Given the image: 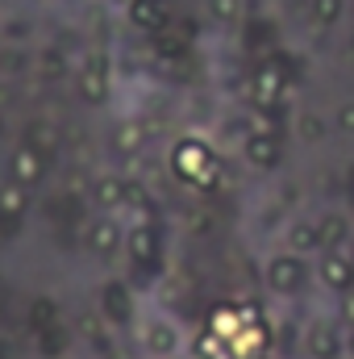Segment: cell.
Here are the masks:
<instances>
[{
  "label": "cell",
  "instance_id": "1",
  "mask_svg": "<svg viewBox=\"0 0 354 359\" xmlns=\"http://www.w3.org/2000/svg\"><path fill=\"white\" fill-rule=\"evenodd\" d=\"M171 168H176L179 180H187V184H196V188H208L213 184V172H217V163H213V151L200 142V138H183L176 151H171Z\"/></svg>",
  "mask_w": 354,
  "mask_h": 359
},
{
  "label": "cell",
  "instance_id": "2",
  "mask_svg": "<svg viewBox=\"0 0 354 359\" xmlns=\"http://www.w3.org/2000/svg\"><path fill=\"white\" fill-rule=\"evenodd\" d=\"M267 288L271 292H279V297H296L304 284H309V264L300 259V255H292V251H283V255H275L271 264H267Z\"/></svg>",
  "mask_w": 354,
  "mask_h": 359
},
{
  "label": "cell",
  "instance_id": "3",
  "mask_svg": "<svg viewBox=\"0 0 354 359\" xmlns=\"http://www.w3.org/2000/svg\"><path fill=\"white\" fill-rule=\"evenodd\" d=\"M304 351H309V359H342L346 343H342L334 322H313L304 334Z\"/></svg>",
  "mask_w": 354,
  "mask_h": 359
},
{
  "label": "cell",
  "instance_id": "4",
  "mask_svg": "<svg viewBox=\"0 0 354 359\" xmlns=\"http://www.w3.org/2000/svg\"><path fill=\"white\" fill-rule=\"evenodd\" d=\"M46 163H50V155H38V151H29V147H17L13 159H8L13 184H21V188L42 184V180H46Z\"/></svg>",
  "mask_w": 354,
  "mask_h": 359
},
{
  "label": "cell",
  "instance_id": "5",
  "mask_svg": "<svg viewBox=\"0 0 354 359\" xmlns=\"http://www.w3.org/2000/svg\"><path fill=\"white\" fill-rule=\"evenodd\" d=\"M317 276H321V284L330 288V292H354V268L351 259L342 255V251H330V255H321V268H317Z\"/></svg>",
  "mask_w": 354,
  "mask_h": 359
},
{
  "label": "cell",
  "instance_id": "6",
  "mask_svg": "<svg viewBox=\"0 0 354 359\" xmlns=\"http://www.w3.org/2000/svg\"><path fill=\"white\" fill-rule=\"evenodd\" d=\"M100 313H104L113 326H125V322L134 318V292H129L121 280L104 284V292H100Z\"/></svg>",
  "mask_w": 354,
  "mask_h": 359
},
{
  "label": "cell",
  "instance_id": "7",
  "mask_svg": "<svg viewBox=\"0 0 354 359\" xmlns=\"http://www.w3.org/2000/svg\"><path fill=\"white\" fill-rule=\"evenodd\" d=\"M129 25L142 34H163L167 29V8L163 0H129Z\"/></svg>",
  "mask_w": 354,
  "mask_h": 359
},
{
  "label": "cell",
  "instance_id": "8",
  "mask_svg": "<svg viewBox=\"0 0 354 359\" xmlns=\"http://www.w3.org/2000/svg\"><path fill=\"white\" fill-rule=\"evenodd\" d=\"M242 155H246V163H250V168L271 172V168L279 163V142H275V134L259 130V134H250V138L242 142Z\"/></svg>",
  "mask_w": 354,
  "mask_h": 359
},
{
  "label": "cell",
  "instance_id": "9",
  "mask_svg": "<svg viewBox=\"0 0 354 359\" xmlns=\"http://www.w3.org/2000/svg\"><path fill=\"white\" fill-rule=\"evenodd\" d=\"M80 92H84V100H92V104H100L108 96V63H104V55H92L88 63H84Z\"/></svg>",
  "mask_w": 354,
  "mask_h": 359
},
{
  "label": "cell",
  "instance_id": "10",
  "mask_svg": "<svg viewBox=\"0 0 354 359\" xmlns=\"http://www.w3.org/2000/svg\"><path fill=\"white\" fill-rule=\"evenodd\" d=\"M125 251H129V259L138 268H155V259H159V234L150 226H138V230L125 234Z\"/></svg>",
  "mask_w": 354,
  "mask_h": 359
},
{
  "label": "cell",
  "instance_id": "11",
  "mask_svg": "<svg viewBox=\"0 0 354 359\" xmlns=\"http://www.w3.org/2000/svg\"><path fill=\"white\" fill-rule=\"evenodd\" d=\"M317 234H321V251H338V247H351V222L346 213H321L317 217Z\"/></svg>",
  "mask_w": 354,
  "mask_h": 359
},
{
  "label": "cell",
  "instance_id": "12",
  "mask_svg": "<svg viewBox=\"0 0 354 359\" xmlns=\"http://www.w3.org/2000/svg\"><path fill=\"white\" fill-rule=\"evenodd\" d=\"M88 247L96 255H113L121 247V226L113 217H92L88 222Z\"/></svg>",
  "mask_w": 354,
  "mask_h": 359
},
{
  "label": "cell",
  "instance_id": "13",
  "mask_svg": "<svg viewBox=\"0 0 354 359\" xmlns=\"http://www.w3.org/2000/svg\"><path fill=\"white\" fill-rule=\"evenodd\" d=\"M146 347H150V355L167 359L179 351V330L171 326V322H150L146 326Z\"/></svg>",
  "mask_w": 354,
  "mask_h": 359
},
{
  "label": "cell",
  "instance_id": "14",
  "mask_svg": "<svg viewBox=\"0 0 354 359\" xmlns=\"http://www.w3.org/2000/svg\"><path fill=\"white\" fill-rule=\"evenodd\" d=\"M92 201L100 209H121L125 205V180L121 176H96L92 180Z\"/></svg>",
  "mask_w": 354,
  "mask_h": 359
},
{
  "label": "cell",
  "instance_id": "15",
  "mask_svg": "<svg viewBox=\"0 0 354 359\" xmlns=\"http://www.w3.org/2000/svg\"><path fill=\"white\" fill-rule=\"evenodd\" d=\"M21 147H29V151H38V155H50V151L59 147V130H55L50 121H29L25 134H21Z\"/></svg>",
  "mask_w": 354,
  "mask_h": 359
},
{
  "label": "cell",
  "instance_id": "16",
  "mask_svg": "<svg viewBox=\"0 0 354 359\" xmlns=\"http://www.w3.org/2000/svg\"><path fill=\"white\" fill-rule=\"evenodd\" d=\"M288 251L292 255H309V251H321V234H317V222H292L288 230Z\"/></svg>",
  "mask_w": 354,
  "mask_h": 359
},
{
  "label": "cell",
  "instance_id": "17",
  "mask_svg": "<svg viewBox=\"0 0 354 359\" xmlns=\"http://www.w3.org/2000/svg\"><path fill=\"white\" fill-rule=\"evenodd\" d=\"M25 209H29V196H25V188L21 184H0V217L4 222H21L25 217Z\"/></svg>",
  "mask_w": 354,
  "mask_h": 359
},
{
  "label": "cell",
  "instance_id": "18",
  "mask_svg": "<svg viewBox=\"0 0 354 359\" xmlns=\"http://www.w3.org/2000/svg\"><path fill=\"white\" fill-rule=\"evenodd\" d=\"M113 147H117L121 155H138V151L146 147V126H142V121H121V126L113 130Z\"/></svg>",
  "mask_w": 354,
  "mask_h": 359
},
{
  "label": "cell",
  "instance_id": "19",
  "mask_svg": "<svg viewBox=\"0 0 354 359\" xmlns=\"http://www.w3.org/2000/svg\"><path fill=\"white\" fill-rule=\"evenodd\" d=\"M283 92V72L279 67H259L255 72V100L259 104H275Z\"/></svg>",
  "mask_w": 354,
  "mask_h": 359
},
{
  "label": "cell",
  "instance_id": "20",
  "mask_svg": "<svg viewBox=\"0 0 354 359\" xmlns=\"http://www.w3.org/2000/svg\"><path fill=\"white\" fill-rule=\"evenodd\" d=\"M309 17H313V25H321V29H334V25L346 17V0H309Z\"/></svg>",
  "mask_w": 354,
  "mask_h": 359
},
{
  "label": "cell",
  "instance_id": "21",
  "mask_svg": "<svg viewBox=\"0 0 354 359\" xmlns=\"http://www.w3.org/2000/svg\"><path fill=\"white\" fill-rule=\"evenodd\" d=\"M55 322H59V305L46 301V297H38V301L29 305V326H34L38 334H46V330H55Z\"/></svg>",
  "mask_w": 354,
  "mask_h": 359
},
{
  "label": "cell",
  "instance_id": "22",
  "mask_svg": "<svg viewBox=\"0 0 354 359\" xmlns=\"http://www.w3.org/2000/svg\"><path fill=\"white\" fill-rule=\"evenodd\" d=\"M296 130H300V138H304V142H321V138H325V121H321L317 113H300Z\"/></svg>",
  "mask_w": 354,
  "mask_h": 359
},
{
  "label": "cell",
  "instance_id": "23",
  "mask_svg": "<svg viewBox=\"0 0 354 359\" xmlns=\"http://www.w3.org/2000/svg\"><path fill=\"white\" fill-rule=\"evenodd\" d=\"M125 205L129 209H150V192L138 180H125Z\"/></svg>",
  "mask_w": 354,
  "mask_h": 359
},
{
  "label": "cell",
  "instance_id": "24",
  "mask_svg": "<svg viewBox=\"0 0 354 359\" xmlns=\"http://www.w3.org/2000/svg\"><path fill=\"white\" fill-rule=\"evenodd\" d=\"M334 126H338L342 134H354V100L338 104V117H334Z\"/></svg>",
  "mask_w": 354,
  "mask_h": 359
},
{
  "label": "cell",
  "instance_id": "25",
  "mask_svg": "<svg viewBox=\"0 0 354 359\" xmlns=\"http://www.w3.org/2000/svg\"><path fill=\"white\" fill-rule=\"evenodd\" d=\"M63 351V334L59 330H46L42 334V355H59Z\"/></svg>",
  "mask_w": 354,
  "mask_h": 359
},
{
  "label": "cell",
  "instance_id": "26",
  "mask_svg": "<svg viewBox=\"0 0 354 359\" xmlns=\"http://www.w3.org/2000/svg\"><path fill=\"white\" fill-rule=\"evenodd\" d=\"M208 13L225 21V17H234V13H238V0H208Z\"/></svg>",
  "mask_w": 354,
  "mask_h": 359
},
{
  "label": "cell",
  "instance_id": "27",
  "mask_svg": "<svg viewBox=\"0 0 354 359\" xmlns=\"http://www.w3.org/2000/svg\"><path fill=\"white\" fill-rule=\"evenodd\" d=\"M42 63H46V72H55V76L63 72V55H59V50H46V55H42Z\"/></svg>",
  "mask_w": 354,
  "mask_h": 359
},
{
  "label": "cell",
  "instance_id": "28",
  "mask_svg": "<svg viewBox=\"0 0 354 359\" xmlns=\"http://www.w3.org/2000/svg\"><path fill=\"white\" fill-rule=\"evenodd\" d=\"M179 46H183L179 38H159V55H167V59H171V55H179Z\"/></svg>",
  "mask_w": 354,
  "mask_h": 359
},
{
  "label": "cell",
  "instance_id": "29",
  "mask_svg": "<svg viewBox=\"0 0 354 359\" xmlns=\"http://www.w3.org/2000/svg\"><path fill=\"white\" fill-rule=\"evenodd\" d=\"M342 322H346V326H354V292H346V297H342Z\"/></svg>",
  "mask_w": 354,
  "mask_h": 359
},
{
  "label": "cell",
  "instance_id": "30",
  "mask_svg": "<svg viewBox=\"0 0 354 359\" xmlns=\"http://www.w3.org/2000/svg\"><path fill=\"white\" fill-rule=\"evenodd\" d=\"M80 334H92V339L100 343V326H96V318H80Z\"/></svg>",
  "mask_w": 354,
  "mask_h": 359
},
{
  "label": "cell",
  "instance_id": "31",
  "mask_svg": "<svg viewBox=\"0 0 354 359\" xmlns=\"http://www.w3.org/2000/svg\"><path fill=\"white\" fill-rule=\"evenodd\" d=\"M0 359H13V343H0Z\"/></svg>",
  "mask_w": 354,
  "mask_h": 359
},
{
  "label": "cell",
  "instance_id": "32",
  "mask_svg": "<svg viewBox=\"0 0 354 359\" xmlns=\"http://www.w3.org/2000/svg\"><path fill=\"white\" fill-rule=\"evenodd\" d=\"M346 259H351V268H354V243H351V251H346Z\"/></svg>",
  "mask_w": 354,
  "mask_h": 359
},
{
  "label": "cell",
  "instance_id": "33",
  "mask_svg": "<svg viewBox=\"0 0 354 359\" xmlns=\"http://www.w3.org/2000/svg\"><path fill=\"white\" fill-rule=\"evenodd\" d=\"M351 55H354V34H351Z\"/></svg>",
  "mask_w": 354,
  "mask_h": 359
},
{
  "label": "cell",
  "instance_id": "34",
  "mask_svg": "<svg viewBox=\"0 0 354 359\" xmlns=\"http://www.w3.org/2000/svg\"><path fill=\"white\" fill-rule=\"evenodd\" d=\"M0 134H4V117H0Z\"/></svg>",
  "mask_w": 354,
  "mask_h": 359
}]
</instances>
